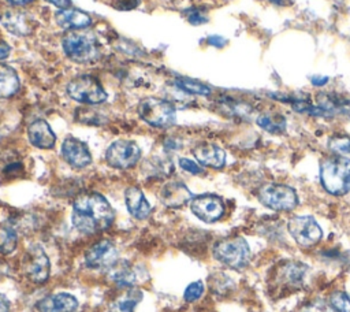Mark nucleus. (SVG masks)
Returning <instances> with one entry per match:
<instances>
[{
	"label": "nucleus",
	"mask_w": 350,
	"mask_h": 312,
	"mask_svg": "<svg viewBox=\"0 0 350 312\" xmlns=\"http://www.w3.org/2000/svg\"><path fill=\"white\" fill-rule=\"evenodd\" d=\"M187 21H189V23H191L194 26H198V25L206 23L208 18L202 14V11L191 8L190 11H187Z\"/></svg>",
	"instance_id": "72a5a7b5"
},
{
	"label": "nucleus",
	"mask_w": 350,
	"mask_h": 312,
	"mask_svg": "<svg viewBox=\"0 0 350 312\" xmlns=\"http://www.w3.org/2000/svg\"><path fill=\"white\" fill-rule=\"evenodd\" d=\"M78 308V300L70 293H56L37 301L38 312H74Z\"/></svg>",
	"instance_id": "f3484780"
},
{
	"label": "nucleus",
	"mask_w": 350,
	"mask_h": 312,
	"mask_svg": "<svg viewBox=\"0 0 350 312\" xmlns=\"http://www.w3.org/2000/svg\"><path fill=\"white\" fill-rule=\"evenodd\" d=\"M258 201L272 211H293L298 205L295 189L284 183H265L257 192Z\"/></svg>",
	"instance_id": "423d86ee"
},
{
	"label": "nucleus",
	"mask_w": 350,
	"mask_h": 312,
	"mask_svg": "<svg viewBox=\"0 0 350 312\" xmlns=\"http://www.w3.org/2000/svg\"><path fill=\"white\" fill-rule=\"evenodd\" d=\"M328 81H329V78L325 77V75H313L310 78V83L316 88H323L324 85L328 83Z\"/></svg>",
	"instance_id": "c9c22d12"
},
{
	"label": "nucleus",
	"mask_w": 350,
	"mask_h": 312,
	"mask_svg": "<svg viewBox=\"0 0 350 312\" xmlns=\"http://www.w3.org/2000/svg\"><path fill=\"white\" fill-rule=\"evenodd\" d=\"M139 118L153 127L165 129L175 123L176 111L172 103L160 97H146L138 104Z\"/></svg>",
	"instance_id": "39448f33"
},
{
	"label": "nucleus",
	"mask_w": 350,
	"mask_h": 312,
	"mask_svg": "<svg viewBox=\"0 0 350 312\" xmlns=\"http://www.w3.org/2000/svg\"><path fill=\"white\" fill-rule=\"evenodd\" d=\"M159 198L165 207L178 208L185 205L186 203H190L193 194L183 182L170 181L160 189Z\"/></svg>",
	"instance_id": "4468645a"
},
{
	"label": "nucleus",
	"mask_w": 350,
	"mask_h": 312,
	"mask_svg": "<svg viewBox=\"0 0 350 312\" xmlns=\"http://www.w3.org/2000/svg\"><path fill=\"white\" fill-rule=\"evenodd\" d=\"M163 145H164V149L167 152H172V151H176L179 148V142L176 140H174V138H167Z\"/></svg>",
	"instance_id": "e433bc0d"
},
{
	"label": "nucleus",
	"mask_w": 350,
	"mask_h": 312,
	"mask_svg": "<svg viewBox=\"0 0 350 312\" xmlns=\"http://www.w3.org/2000/svg\"><path fill=\"white\" fill-rule=\"evenodd\" d=\"M206 42H208L209 45H212V47L223 48V47L227 44V40H226V38H223L221 36L215 34V36H209V37L206 38Z\"/></svg>",
	"instance_id": "f704fd0d"
},
{
	"label": "nucleus",
	"mask_w": 350,
	"mask_h": 312,
	"mask_svg": "<svg viewBox=\"0 0 350 312\" xmlns=\"http://www.w3.org/2000/svg\"><path fill=\"white\" fill-rule=\"evenodd\" d=\"M179 166L183 171H186L189 174H193V175H200V174L204 172V168L200 163H196L194 160L187 159V157H180L179 159Z\"/></svg>",
	"instance_id": "473e14b6"
},
{
	"label": "nucleus",
	"mask_w": 350,
	"mask_h": 312,
	"mask_svg": "<svg viewBox=\"0 0 350 312\" xmlns=\"http://www.w3.org/2000/svg\"><path fill=\"white\" fill-rule=\"evenodd\" d=\"M193 155L201 166L211 168H221L226 164V152L212 144V142H201L193 149Z\"/></svg>",
	"instance_id": "aec40b11"
},
{
	"label": "nucleus",
	"mask_w": 350,
	"mask_h": 312,
	"mask_svg": "<svg viewBox=\"0 0 350 312\" xmlns=\"http://www.w3.org/2000/svg\"><path fill=\"white\" fill-rule=\"evenodd\" d=\"M175 86L187 93V94H197V96H209L212 93L211 88L197 79H191L187 77H178L175 78Z\"/></svg>",
	"instance_id": "cd10ccee"
},
{
	"label": "nucleus",
	"mask_w": 350,
	"mask_h": 312,
	"mask_svg": "<svg viewBox=\"0 0 350 312\" xmlns=\"http://www.w3.org/2000/svg\"><path fill=\"white\" fill-rule=\"evenodd\" d=\"M328 149L336 155H350V137L345 134H335L328 138Z\"/></svg>",
	"instance_id": "c756f323"
},
{
	"label": "nucleus",
	"mask_w": 350,
	"mask_h": 312,
	"mask_svg": "<svg viewBox=\"0 0 350 312\" xmlns=\"http://www.w3.org/2000/svg\"><path fill=\"white\" fill-rule=\"evenodd\" d=\"M204 289H205V287H204V282H202V281H194V282H191V283L186 287L183 297H185V300L189 301V302L196 301V300H198V298L202 296Z\"/></svg>",
	"instance_id": "2f4dec72"
},
{
	"label": "nucleus",
	"mask_w": 350,
	"mask_h": 312,
	"mask_svg": "<svg viewBox=\"0 0 350 312\" xmlns=\"http://www.w3.org/2000/svg\"><path fill=\"white\" fill-rule=\"evenodd\" d=\"M212 253L217 261L234 270L245 268L252 257L249 244L239 235L219 239L213 245Z\"/></svg>",
	"instance_id": "20e7f679"
},
{
	"label": "nucleus",
	"mask_w": 350,
	"mask_h": 312,
	"mask_svg": "<svg viewBox=\"0 0 350 312\" xmlns=\"http://www.w3.org/2000/svg\"><path fill=\"white\" fill-rule=\"evenodd\" d=\"M62 156L74 168H83L92 163V155L88 145L75 137L64 138L62 144Z\"/></svg>",
	"instance_id": "ddd939ff"
},
{
	"label": "nucleus",
	"mask_w": 350,
	"mask_h": 312,
	"mask_svg": "<svg viewBox=\"0 0 350 312\" xmlns=\"http://www.w3.org/2000/svg\"><path fill=\"white\" fill-rule=\"evenodd\" d=\"M108 279L119 287H134L138 282L135 267L126 260H116L107 268Z\"/></svg>",
	"instance_id": "dca6fc26"
},
{
	"label": "nucleus",
	"mask_w": 350,
	"mask_h": 312,
	"mask_svg": "<svg viewBox=\"0 0 350 312\" xmlns=\"http://www.w3.org/2000/svg\"><path fill=\"white\" fill-rule=\"evenodd\" d=\"M53 5H56L57 8L60 10H64V8H70L71 7V0H45Z\"/></svg>",
	"instance_id": "4c0bfd02"
},
{
	"label": "nucleus",
	"mask_w": 350,
	"mask_h": 312,
	"mask_svg": "<svg viewBox=\"0 0 350 312\" xmlns=\"http://www.w3.org/2000/svg\"><path fill=\"white\" fill-rule=\"evenodd\" d=\"M5 1H8L11 5H25L31 3L33 0H5Z\"/></svg>",
	"instance_id": "a19ab883"
},
{
	"label": "nucleus",
	"mask_w": 350,
	"mask_h": 312,
	"mask_svg": "<svg viewBox=\"0 0 350 312\" xmlns=\"http://www.w3.org/2000/svg\"><path fill=\"white\" fill-rule=\"evenodd\" d=\"M141 157V149L137 142L131 140L113 141L105 152L107 163L119 170H126L137 164Z\"/></svg>",
	"instance_id": "1a4fd4ad"
},
{
	"label": "nucleus",
	"mask_w": 350,
	"mask_h": 312,
	"mask_svg": "<svg viewBox=\"0 0 350 312\" xmlns=\"http://www.w3.org/2000/svg\"><path fill=\"white\" fill-rule=\"evenodd\" d=\"M62 47L68 59L75 63H93L100 57L98 42L92 31L70 30L62 38Z\"/></svg>",
	"instance_id": "7ed1b4c3"
},
{
	"label": "nucleus",
	"mask_w": 350,
	"mask_h": 312,
	"mask_svg": "<svg viewBox=\"0 0 350 312\" xmlns=\"http://www.w3.org/2000/svg\"><path fill=\"white\" fill-rule=\"evenodd\" d=\"M8 55H10V47L5 42L0 41V60H4Z\"/></svg>",
	"instance_id": "ea45409f"
},
{
	"label": "nucleus",
	"mask_w": 350,
	"mask_h": 312,
	"mask_svg": "<svg viewBox=\"0 0 350 312\" xmlns=\"http://www.w3.org/2000/svg\"><path fill=\"white\" fill-rule=\"evenodd\" d=\"M219 108H221L226 115L241 119L249 118V115L253 112V107L249 103L232 96H221L219 99Z\"/></svg>",
	"instance_id": "a878e982"
},
{
	"label": "nucleus",
	"mask_w": 350,
	"mask_h": 312,
	"mask_svg": "<svg viewBox=\"0 0 350 312\" xmlns=\"http://www.w3.org/2000/svg\"><path fill=\"white\" fill-rule=\"evenodd\" d=\"M288 233L301 248H312L320 242L323 230L317 220L309 215L293 216L287 223Z\"/></svg>",
	"instance_id": "6e6552de"
},
{
	"label": "nucleus",
	"mask_w": 350,
	"mask_h": 312,
	"mask_svg": "<svg viewBox=\"0 0 350 312\" xmlns=\"http://www.w3.org/2000/svg\"><path fill=\"white\" fill-rule=\"evenodd\" d=\"M18 89L19 78L16 71L7 64H0V99H8L14 96Z\"/></svg>",
	"instance_id": "bb28decb"
},
{
	"label": "nucleus",
	"mask_w": 350,
	"mask_h": 312,
	"mask_svg": "<svg viewBox=\"0 0 350 312\" xmlns=\"http://www.w3.org/2000/svg\"><path fill=\"white\" fill-rule=\"evenodd\" d=\"M67 94L82 104H101L107 100L103 85L92 75H77L67 83Z\"/></svg>",
	"instance_id": "0eeeda50"
},
{
	"label": "nucleus",
	"mask_w": 350,
	"mask_h": 312,
	"mask_svg": "<svg viewBox=\"0 0 350 312\" xmlns=\"http://www.w3.org/2000/svg\"><path fill=\"white\" fill-rule=\"evenodd\" d=\"M258 127L271 134H283L286 131V116L276 111H264L256 118Z\"/></svg>",
	"instance_id": "393cba45"
},
{
	"label": "nucleus",
	"mask_w": 350,
	"mask_h": 312,
	"mask_svg": "<svg viewBox=\"0 0 350 312\" xmlns=\"http://www.w3.org/2000/svg\"><path fill=\"white\" fill-rule=\"evenodd\" d=\"M308 268L309 267L301 261H284L283 265L276 271V281L284 287L298 289L304 283V278L305 274L308 272Z\"/></svg>",
	"instance_id": "2eb2a0df"
},
{
	"label": "nucleus",
	"mask_w": 350,
	"mask_h": 312,
	"mask_svg": "<svg viewBox=\"0 0 350 312\" xmlns=\"http://www.w3.org/2000/svg\"><path fill=\"white\" fill-rule=\"evenodd\" d=\"M26 276L34 283H45L51 272V261L40 245H31L22 259Z\"/></svg>",
	"instance_id": "9d476101"
},
{
	"label": "nucleus",
	"mask_w": 350,
	"mask_h": 312,
	"mask_svg": "<svg viewBox=\"0 0 350 312\" xmlns=\"http://www.w3.org/2000/svg\"><path fill=\"white\" fill-rule=\"evenodd\" d=\"M115 211L104 196L96 192L81 193L72 201L71 222L83 234H94L111 227Z\"/></svg>",
	"instance_id": "f257e3e1"
},
{
	"label": "nucleus",
	"mask_w": 350,
	"mask_h": 312,
	"mask_svg": "<svg viewBox=\"0 0 350 312\" xmlns=\"http://www.w3.org/2000/svg\"><path fill=\"white\" fill-rule=\"evenodd\" d=\"M328 304L336 312H350V297L342 290L331 293L328 297Z\"/></svg>",
	"instance_id": "7c9ffc66"
},
{
	"label": "nucleus",
	"mask_w": 350,
	"mask_h": 312,
	"mask_svg": "<svg viewBox=\"0 0 350 312\" xmlns=\"http://www.w3.org/2000/svg\"><path fill=\"white\" fill-rule=\"evenodd\" d=\"M190 209L200 220L213 223L224 215L226 207L221 197L216 194H200L190 200Z\"/></svg>",
	"instance_id": "9b49d317"
},
{
	"label": "nucleus",
	"mask_w": 350,
	"mask_h": 312,
	"mask_svg": "<svg viewBox=\"0 0 350 312\" xmlns=\"http://www.w3.org/2000/svg\"><path fill=\"white\" fill-rule=\"evenodd\" d=\"M1 25L14 36H27L33 31V22L27 14L16 10L5 11L0 14Z\"/></svg>",
	"instance_id": "412c9836"
},
{
	"label": "nucleus",
	"mask_w": 350,
	"mask_h": 312,
	"mask_svg": "<svg viewBox=\"0 0 350 312\" xmlns=\"http://www.w3.org/2000/svg\"><path fill=\"white\" fill-rule=\"evenodd\" d=\"M299 312H323V311L316 305H309V307H305L304 309H301Z\"/></svg>",
	"instance_id": "79ce46f5"
},
{
	"label": "nucleus",
	"mask_w": 350,
	"mask_h": 312,
	"mask_svg": "<svg viewBox=\"0 0 350 312\" xmlns=\"http://www.w3.org/2000/svg\"><path fill=\"white\" fill-rule=\"evenodd\" d=\"M56 23L64 30H79L86 29L92 25V18L85 11L77 8H64L56 12Z\"/></svg>",
	"instance_id": "4be33fe9"
},
{
	"label": "nucleus",
	"mask_w": 350,
	"mask_h": 312,
	"mask_svg": "<svg viewBox=\"0 0 350 312\" xmlns=\"http://www.w3.org/2000/svg\"><path fill=\"white\" fill-rule=\"evenodd\" d=\"M316 105L324 109L329 118H334L336 115H350V99L334 92L317 93Z\"/></svg>",
	"instance_id": "a211bd4d"
},
{
	"label": "nucleus",
	"mask_w": 350,
	"mask_h": 312,
	"mask_svg": "<svg viewBox=\"0 0 350 312\" xmlns=\"http://www.w3.org/2000/svg\"><path fill=\"white\" fill-rule=\"evenodd\" d=\"M124 201L127 211L134 216L135 219H145L150 213V204L145 198L141 189L137 186H130L124 192Z\"/></svg>",
	"instance_id": "5701e85b"
},
{
	"label": "nucleus",
	"mask_w": 350,
	"mask_h": 312,
	"mask_svg": "<svg viewBox=\"0 0 350 312\" xmlns=\"http://www.w3.org/2000/svg\"><path fill=\"white\" fill-rule=\"evenodd\" d=\"M118 260V249L112 241L101 239L92 245L85 253V263L90 268H108Z\"/></svg>",
	"instance_id": "f8f14e48"
},
{
	"label": "nucleus",
	"mask_w": 350,
	"mask_h": 312,
	"mask_svg": "<svg viewBox=\"0 0 350 312\" xmlns=\"http://www.w3.org/2000/svg\"><path fill=\"white\" fill-rule=\"evenodd\" d=\"M142 297L144 293L138 287H127L124 293H122L109 304V312H134Z\"/></svg>",
	"instance_id": "b1692460"
},
{
	"label": "nucleus",
	"mask_w": 350,
	"mask_h": 312,
	"mask_svg": "<svg viewBox=\"0 0 350 312\" xmlns=\"http://www.w3.org/2000/svg\"><path fill=\"white\" fill-rule=\"evenodd\" d=\"M320 182L332 196H345L350 192V157L332 153L320 161Z\"/></svg>",
	"instance_id": "f03ea898"
},
{
	"label": "nucleus",
	"mask_w": 350,
	"mask_h": 312,
	"mask_svg": "<svg viewBox=\"0 0 350 312\" xmlns=\"http://www.w3.org/2000/svg\"><path fill=\"white\" fill-rule=\"evenodd\" d=\"M27 138L33 146L40 149H51L56 142L55 133L44 119H37L29 125Z\"/></svg>",
	"instance_id": "6ab92c4d"
},
{
	"label": "nucleus",
	"mask_w": 350,
	"mask_h": 312,
	"mask_svg": "<svg viewBox=\"0 0 350 312\" xmlns=\"http://www.w3.org/2000/svg\"><path fill=\"white\" fill-rule=\"evenodd\" d=\"M0 312H10V301L1 293H0Z\"/></svg>",
	"instance_id": "58836bf2"
},
{
	"label": "nucleus",
	"mask_w": 350,
	"mask_h": 312,
	"mask_svg": "<svg viewBox=\"0 0 350 312\" xmlns=\"http://www.w3.org/2000/svg\"><path fill=\"white\" fill-rule=\"evenodd\" d=\"M269 3L272 4H276V5H283L284 4V0H268Z\"/></svg>",
	"instance_id": "37998d69"
},
{
	"label": "nucleus",
	"mask_w": 350,
	"mask_h": 312,
	"mask_svg": "<svg viewBox=\"0 0 350 312\" xmlns=\"http://www.w3.org/2000/svg\"><path fill=\"white\" fill-rule=\"evenodd\" d=\"M16 244H18V234H16L15 226L8 222L0 224V253L8 255L14 252Z\"/></svg>",
	"instance_id": "c85d7f7f"
}]
</instances>
